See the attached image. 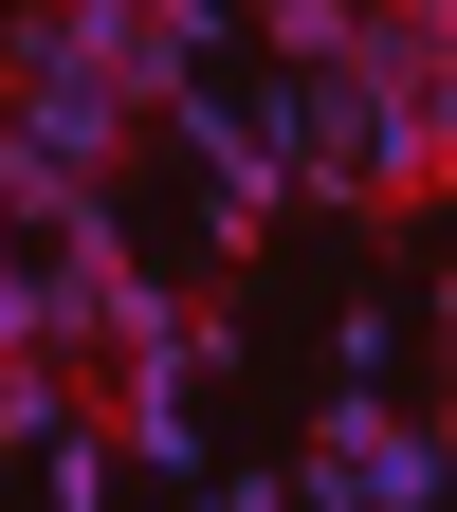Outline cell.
Returning <instances> with one entry per match:
<instances>
[{
  "instance_id": "1",
  "label": "cell",
  "mask_w": 457,
  "mask_h": 512,
  "mask_svg": "<svg viewBox=\"0 0 457 512\" xmlns=\"http://www.w3.org/2000/svg\"><path fill=\"white\" fill-rule=\"evenodd\" d=\"M0 128H19L37 165H74V183H128V147H147V110H128L110 37L74 0H19V19H0Z\"/></svg>"
},
{
  "instance_id": "2",
  "label": "cell",
  "mask_w": 457,
  "mask_h": 512,
  "mask_svg": "<svg viewBox=\"0 0 457 512\" xmlns=\"http://www.w3.org/2000/svg\"><path fill=\"white\" fill-rule=\"evenodd\" d=\"M275 494H311V512H439V439H421V421L348 366L330 403H311V458H293Z\"/></svg>"
},
{
  "instance_id": "3",
  "label": "cell",
  "mask_w": 457,
  "mask_h": 512,
  "mask_svg": "<svg viewBox=\"0 0 457 512\" xmlns=\"http://www.w3.org/2000/svg\"><path fill=\"white\" fill-rule=\"evenodd\" d=\"M147 128H165V147H202V183H220V238H202V256H256V238H275V202H293V183H275V147H256V110H238V92H202V74H183Z\"/></svg>"
},
{
  "instance_id": "4",
  "label": "cell",
  "mask_w": 457,
  "mask_h": 512,
  "mask_svg": "<svg viewBox=\"0 0 457 512\" xmlns=\"http://www.w3.org/2000/svg\"><path fill=\"white\" fill-rule=\"evenodd\" d=\"M92 366H110V421H92L110 458H147V476H202V403H183V366H165V348H92Z\"/></svg>"
},
{
  "instance_id": "5",
  "label": "cell",
  "mask_w": 457,
  "mask_h": 512,
  "mask_svg": "<svg viewBox=\"0 0 457 512\" xmlns=\"http://www.w3.org/2000/svg\"><path fill=\"white\" fill-rule=\"evenodd\" d=\"M256 37H275V55H348V37H366V0H256Z\"/></svg>"
},
{
  "instance_id": "6",
  "label": "cell",
  "mask_w": 457,
  "mask_h": 512,
  "mask_svg": "<svg viewBox=\"0 0 457 512\" xmlns=\"http://www.w3.org/2000/svg\"><path fill=\"white\" fill-rule=\"evenodd\" d=\"M74 421V366H0V439H55Z\"/></svg>"
},
{
  "instance_id": "7",
  "label": "cell",
  "mask_w": 457,
  "mask_h": 512,
  "mask_svg": "<svg viewBox=\"0 0 457 512\" xmlns=\"http://www.w3.org/2000/svg\"><path fill=\"white\" fill-rule=\"evenodd\" d=\"M37 458H55V512H110V439H92V421H55Z\"/></svg>"
},
{
  "instance_id": "8",
  "label": "cell",
  "mask_w": 457,
  "mask_h": 512,
  "mask_svg": "<svg viewBox=\"0 0 457 512\" xmlns=\"http://www.w3.org/2000/svg\"><path fill=\"white\" fill-rule=\"evenodd\" d=\"M202 512H293V494H275V476H220V494H202Z\"/></svg>"
}]
</instances>
